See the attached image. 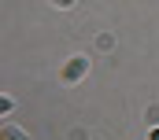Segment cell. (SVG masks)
<instances>
[{
    "instance_id": "1",
    "label": "cell",
    "mask_w": 159,
    "mask_h": 140,
    "mask_svg": "<svg viewBox=\"0 0 159 140\" xmlns=\"http://www.w3.org/2000/svg\"><path fill=\"white\" fill-rule=\"evenodd\" d=\"M85 74H89V59H85V55H74V59H67V67H63L59 77H63V85H74Z\"/></svg>"
},
{
    "instance_id": "2",
    "label": "cell",
    "mask_w": 159,
    "mask_h": 140,
    "mask_svg": "<svg viewBox=\"0 0 159 140\" xmlns=\"http://www.w3.org/2000/svg\"><path fill=\"white\" fill-rule=\"evenodd\" d=\"M4 140H30V137H26V133H19V129L7 122V125H4Z\"/></svg>"
},
{
    "instance_id": "3",
    "label": "cell",
    "mask_w": 159,
    "mask_h": 140,
    "mask_svg": "<svg viewBox=\"0 0 159 140\" xmlns=\"http://www.w3.org/2000/svg\"><path fill=\"white\" fill-rule=\"evenodd\" d=\"M56 7H74V0H52Z\"/></svg>"
},
{
    "instance_id": "4",
    "label": "cell",
    "mask_w": 159,
    "mask_h": 140,
    "mask_svg": "<svg viewBox=\"0 0 159 140\" xmlns=\"http://www.w3.org/2000/svg\"><path fill=\"white\" fill-rule=\"evenodd\" d=\"M148 140H159V125H156V129H152V133H148Z\"/></svg>"
}]
</instances>
